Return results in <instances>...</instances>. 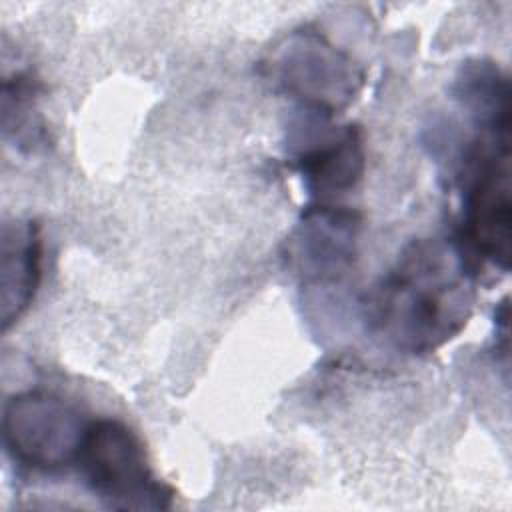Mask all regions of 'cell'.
Here are the masks:
<instances>
[{
    "instance_id": "7a4b0ae2",
    "label": "cell",
    "mask_w": 512,
    "mask_h": 512,
    "mask_svg": "<svg viewBox=\"0 0 512 512\" xmlns=\"http://www.w3.org/2000/svg\"><path fill=\"white\" fill-rule=\"evenodd\" d=\"M460 168L462 250L508 272L512 244L510 128H478L464 150Z\"/></svg>"
},
{
    "instance_id": "5b68a950",
    "label": "cell",
    "mask_w": 512,
    "mask_h": 512,
    "mask_svg": "<svg viewBox=\"0 0 512 512\" xmlns=\"http://www.w3.org/2000/svg\"><path fill=\"white\" fill-rule=\"evenodd\" d=\"M88 422L58 394L26 390L6 400L2 436L8 454L38 472H58L76 464Z\"/></svg>"
},
{
    "instance_id": "9c48e42d",
    "label": "cell",
    "mask_w": 512,
    "mask_h": 512,
    "mask_svg": "<svg viewBox=\"0 0 512 512\" xmlns=\"http://www.w3.org/2000/svg\"><path fill=\"white\" fill-rule=\"evenodd\" d=\"M454 96L474 118L476 128H510V86L494 62H466L456 78Z\"/></svg>"
},
{
    "instance_id": "3957f363",
    "label": "cell",
    "mask_w": 512,
    "mask_h": 512,
    "mask_svg": "<svg viewBox=\"0 0 512 512\" xmlns=\"http://www.w3.org/2000/svg\"><path fill=\"white\" fill-rule=\"evenodd\" d=\"M86 488L114 510H170L174 488L160 480L140 436L118 418L90 420L76 460Z\"/></svg>"
},
{
    "instance_id": "52a82bcc",
    "label": "cell",
    "mask_w": 512,
    "mask_h": 512,
    "mask_svg": "<svg viewBox=\"0 0 512 512\" xmlns=\"http://www.w3.org/2000/svg\"><path fill=\"white\" fill-rule=\"evenodd\" d=\"M358 232L360 216L346 206H308L288 240V264L306 284L336 282L354 266Z\"/></svg>"
},
{
    "instance_id": "6da1fadb",
    "label": "cell",
    "mask_w": 512,
    "mask_h": 512,
    "mask_svg": "<svg viewBox=\"0 0 512 512\" xmlns=\"http://www.w3.org/2000/svg\"><path fill=\"white\" fill-rule=\"evenodd\" d=\"M470 256L442 238L410 242L364 302L370 332L406 354L452 340L474 306Z\"/></svg>"
},
{
    "instance_id": "8992f818",
    "label": "cell",
    "mask_w": 512,
    "mask_h": 512,
    "mask_svg": "<svg viewBox=\"0 0 512 512\" xmlns=\"http://www.w3.org/2000/svg\"><path fill=\"white\" fill-rule=\"evenodd\" d=\"M290 144V162L318 202L350 192L364 174V138L356 124L336 126L332 116L304 110Z\"/></svg>"
},
{
    "instance_id": "ba28073f",
    "label": "cell",
    "mask_w": 512,
    "mask_h": 512,
    "mask_svg": "<svg viewBox=\"0 0 512 512\" xmlns=\"http://www.w3.org/2000/svg\"><path fill=\"white\" fill-rule=\"evenodd\" d=\"M44 242L34 220H14L2 226L0 304L2 328L8 330L30 308L42 280Z\"/></svg>"
},
{
    "instance_id": "277c9868",
    "label": "cell",
    "mask_w": 512,
    "mask_h": 512,
    "mask_svg": "<svg viewBox=\"0 0 512 512\" xmlns=\"http://www.w3.org/2000/svg\"><path fill=\"white\" fill-rule=\"evenodd\" d=\"M278 86L298 100L300 108L334 116L360 92L362 68L314 28L286 36L270 62Z\"/></svg>"
}]
</instances>
